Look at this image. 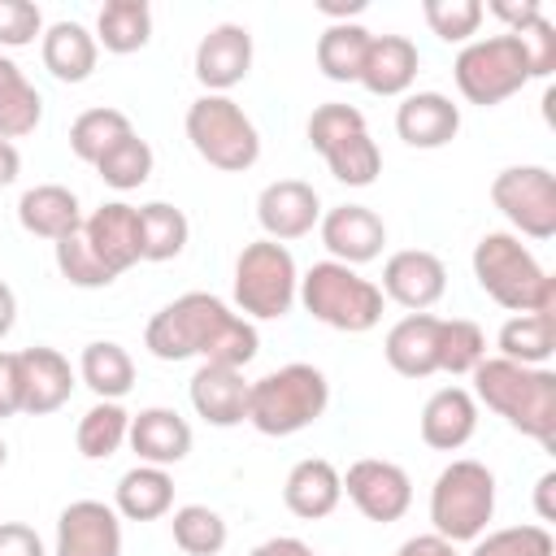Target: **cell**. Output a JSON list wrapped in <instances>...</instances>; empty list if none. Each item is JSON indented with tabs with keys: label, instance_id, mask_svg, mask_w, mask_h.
<instances>
[{
	"label": "cell",
	"instance_id": "obj_21",
	"mask_svg": "<svg viewBox=\"0 0 556 556\" xmlns=\"http://www.w3.org/2000/svg\"><path fill=\"white\" fill-rule=\"evenodd\" d=\"M439 326H443V317H434V313H408V317H400L387 330V339H382L387 365L395 374H404V378H430V374H439Z\"/></svg>",
	"mask_w": 556,
	"mask_h": 556
},
{
	"label": "cell",
	"instance_id": "obj_55",
	"mask_svg": "<svg viewBox=\"0 0 556 556\" xmlns=\"http://www.w3.org/2000/svg\"><path fill=\"white\" fill-rule=\"evenodd\" d=\"M4 460H9V447H4V439H0V469H4Z\"/></svg>",
	"mask_w": 556,
	"mask_h": 556
},
{
	"label": "cell",
	"instance_id": "obj_35",
	"mask_svg": "<svg viewBox=\"0 0 556 556\" xmlns=\"http://www.w3.org/2000/svg\"><path fill=\"white\" fill-rule=\"evenodd\" d=\"M187 213L165 204V200H152V204H139V256L143 261H174L182 248H187Z\"/></svg>",
	"mask_w": 556,
	"mask_h": 556
},
{
	"label": "cell",
	"instance_id": "obj_24",
	"mask_svg": "<svg viewBox=\"0 0 556 556\" xmlns=\"http://www.w3.org/2000/svg\"><path fill=\"white\" fill-rule=\"evenodd\" d=\"M343 500V478L326 456H304L291 465L287 482H282V504L300 517V521H321L339 508Z\"/></svg>",
	"mask_w": 556,
	"mask_h": 556
},
{
	"label": "cell",
	"instance_id": "obj_45",
	"mask_svg": "<svg viewBox=\"0 0 556 556\" xmlns=\"http://www.w3.org/2000/svg\"><path fill=\"white\" fill-rule=\"evenodd\" d=\"M508 35H517V39H521V48H526V56H530L534 78H547V74L556 70V26H552L543 13H539V17H530L526 26L508 30Z\"/></svg>",
	"mask_w": 556,
	"mask_h": 556
},
{
	"label": "cell",
	"instance_id": "obj_32",
	"mask_svg": "<svg viewBox=\"0 0 556 556\" xmlns=\"http://www.w3.org/2000/svg\"><path fill=\"white\" fill-rule=\"evenodd\" d=\"M369 30L361 22H334L317 35V70L330 78V83H356L361 78V65H365V52H369Z\"/></svg>",
	"mask_w": 556,
	"mask_h": 556
},
{
	"label": "cell",
	"instance_id": "obj_23",
	"mask_svg": "<svg viewBox=\"0 0 556 556\" xmlns=\"http://www.w3.org/2000/svg\"><path fill=\"white\" fill-rule=\"evenodd\" d=\"M191 408L208 426H217V430H230V426L248 421V382H243V369L200 365L191 374Z\"/></svg>",
	"mask_w": 556,
	"mask_h": 556
},
{
	"label": "cell",
	"instance_id": "obj_12",
	"mask_svg": "<svg viewBox=\"0 0 556 556\" xmlns=\"http://www.w3.org/2000/svg\"><path fill=\"white\" fill-rule=\"evenodd\" d=\"M343 478V491L348 500L361 508V517L378 521V526H391L408 513L413 504V478L395 465V460H378V456H365V460H352Z\"/></svg>",
	"mask_w": 556,
	"mask_h": 556
},
{
	"label": "cell",
	"instance_id": "obj_54",
	"mask_svg": "<svg viewBox=\"0 0 556 556\" xmlns=\"http://www.w3.org/2000/svg\"><path fill=\"white\" fill-rule=\"evenodd\" d=\"M13 321H17V295L9 282H0V339L13 330Z\"/></svg>",
	"mask_w": 556,
	"mask_h": 556
},
{
	"label": "cell",
	"instance_id": "obj_16",
	"mask_svg": "<svg viewBox=\"0 0 556 556\" xmlns=\"http://www.w3.org/2000/svg\"><path fill=\"white\" fill-rule=\"evenodd\" d=\"M56 556H122V517L113 504L74 500L56 517Z\"/></svg>",
	"mask_w": 556,
	"mask_h": 556
},
{
	"label": "cell",
	"instance_id": "obj_28",
	"mask_svg": "<svg viewBox=\"0 0 556 556\" xmlns=\"http://www.w3.org/2000/svg\"><path fill=\"white\" fill-rule=\"evenodd\" d=\"M39 56L56 83H87L96 70L100 43L83 22H52L39 39Z\"/></svg>",
	"mask_w": 556,
	"mask_h": 556
},
{
	"label": "cell",
	"instance_id": "obj_25",
	"mask_svg": "<svg viewBox=\"0 0 556 556\" xmlns=\"http://www.w3.org/2000/svg\"><path fill=\"white\" fill-rule=\"evenodd\" d=\"M417 65H421V52L408 35H374L356 83L369 96H408V87L417 78Z\"/></svg>",
	"mask_w": 556,
	"mask_h": 556
},
{
	"label": "cell",
	"instance_id": "obj_27",
	"mask_svg": "<svg viewBox=\"0 0 556 556\" xmlns=\"http://www.w3.org/2000/svg\"><path fill=\"white\" fill-rule=\"evenodd\" d=\"M17 222L26 235L35 239H65L83 226V208H78V195L61 182H39L30 191H22L17 200Z\"/></svg>",
	"mask_w": 556,
	"mask_h": 556
},
{
	"label": "cell",
	"instance_id": "obj_51",
	"mask_svg": "<svg viewBox=\"0 0 556 556\" xmlns=\"http://www.w3.org/2000/svg\"><path fill=\"white\" fill-rule=\"evenodd\" d=\"M552 491H556V473L547 469V473L534 482V508H539V521H556V504H552Z\"/></svg>",
	"mask_w": 556,
	"mask_h": 556
},
{
	"label": "cell",
	"instance_id": "obj_22",
	"mask_svg": "<svg viewBox=\"0 0 556 556\" xmlns=\"http://www.w3.org/2000/svg\"><path fill=\"white\" fill-rule=\"evenodd\" d=\"M126 443L135 447L139 465H161V469H169V465L187 460V452H191V426H187V417H178L174 408L152 404V408H139V413L130 417Z\"/></svg>",
	"mask_w": 556,
	"mask_h": 556
},
{
	"label": "cell",
	"instance_id": "obj_48",
	"mask_svg": "<svg viewBox=\"0 0 556 556\" xmlns=\"http://www.w3.org/2000/svg\"><path fill=\"white\" fill-rule=\"evenodd\" d=\"M482 13H491V17H500V22H508V30H517V26H526L530 17H539L543 9H539V0H491V4H482Z\"/></svg>",
	"mask_w": 556,
	"mask_h": 556
},
{
	"label": "cell",
	"instance_id": "obj_8",
	"mask_svg": "<svg viewBox=\"0 0 556 556\" xmlns=\"http://www.w3.org/2000/svg\"><path fill=\"white\" fill-rule=\"evenodd\" d=\"M456 87L469 104L478 109H491V104H504L508 96H517L534 70H530V56L521 48L517 35H486V39H469L460 52H456Z\"/></svg>",
	"mask_w": 556,
	"mask_h": 556
},
{
	"label": "cell",
	"instance_id": "obj_40",
	"mask_svg": "<svg viewBox=\"0 0 556 556\" xmlns=\"http://www.w3.org/2000/svg\"><path fill=\"white\" fill-rule=\"evenodd\" d=\"M96 174L113 187V191H135L152 178V148L148 139H139L135 130L126 139H117L100 161H96Z\"/></svg>",
	"mask_w": 556,
	"mask_h": 556
},
{
	"label": "cell",
	"instance_id": "obj_17",
	"mask_svg": "<svg viewBox=\"0 0 556 556\" xmlns=\"http://www.w3.org/2000/svg\"><path fill=\"white\" fill-rule=\"evenodd\" d=\"M317 230H321L330 261L352 265V269L382 256V243H387V226L369 204H339V208L321 213Z\"/></svg>",
	"mask_w": 556,
	"mask_h": 556
},
{
	"label": "cell",
	"instance_id": "obj_52",
	"mask_svg": "<svg viewBox=\"0 0 556 556\" xmlns=\"http://www.w3.org/2000/svg\"><path fill=\"white\" fill-rule=\"evenodd\" d=\"M317 13H326L330 26H334V22H348V17L365 13V0H317Z\"/></svg>",
	"mask_w": 556,
	"mask_h": 556
},
{
	"label": "cell",
	"instance_id": "obj_37",
	"mask_svg": "<svg viewBox=\"0 0 556 556\" xmlns=\"http://www.w3.org/2000/svg\"><path fill=\"white\" fill-rule=\"evenodd\" d=\"M135 126H130V117L122 113V109H87V113H78L74 117V126H70V148H74V156L78 161H87V165H96L117 139H126Z\"/></svg>",
	"mask_w": 556,
	"mask_h": 556
},
{
	"label": "cell",
	"instance_id": "obj_2",
	"mask_svg": "<svg viewBox=\"0 0 556 556\" xmlns=\"http://www.w3.org/2000/svg\"><path fill=\"white\" fill-rule=\"evenodd\" d=\"M478 404H486L495 417H504L526 439L556 447V374L547 365H517L504 356H486L473 369Z\"/></svg>",
	"mask_w": 556,
	"mask_h": 556
},
{
	"label": "cell",
	"instance_id": "obj_6",
	"mask_svg": "<svg viewBox=\"0 0 556 556\" xmlns=\"http://www.w3.org/2000/svg\"><path fill=\"white\" fill-rule=\"evenodd\" d=\"M495 517V473L482 460H452L430 486V521L447 543H473Z\"/></svg>",
	"mask_w": 556,
	"mask_h": 556
},
{
	"label": "cell",
	"instance_id": "obj_29",
	"mask_svg": "<svg viewBox=\"0 0 556 556\" xmlns=\"http://www.w3.org/2000/svg\"><path fill=\"white\" fill-rule=\"evenodd\" d=\"M113 508L126 521H156L174 508V478L161 465H135L117 478Z\"/></svg>",
	"mask_w": 556,
	"mask_h": 556
},
{
	"label": "cell",
	"instance_id": "obj_34",
	"mask_svg": "<svg viewBox=\"0 0 556 556\" xmlns=\"http://www.w3.org/2000/svg\"><path fill=\"white\" fill-rule=\"evenodd\" d=\"M78 378L96 391V400H122L135 387V361H130V352L122 343L96 339L78 356Z\"/></svg>",
	"mask_w": 556,
	"mask_h": 556
},
{
	"label": "cell",
	"instance_id": "obj_44",
	"mask_svg": "<svg viewBox=\"0 0 556 556\" xmlns=\"http://www.w3.org/2000/svg\"><path fill=\"white\" fill-rule=\"evenodd\" d=\"M43 39V13L30 0H0V48H26Z\"/></svg>",
	"mask_w": 556,
	"mask_h": 556
},
{
	"label": "cell",
	"instance_id": "obj_10",
	"mask_svg": "<svg viewBox=\"0 0 556 556\" xmlns=\"http://www.w3.org/2000/svg\"><path fill=\"white\" fill-rule=\"evenodd\" d=\"M308 143L326 156L330 174L348 187H369L382 174V152L369 139L365 113L356 104H317L308 117Z\"/></svg>",
	"mask_w": 556,
	"mask_h": 556
},
{
	"label": "cell",
	"instance_id": "obj_13",
	"mask_svg": "<svg viewBox=\"0 0 556 556\" xmlns=\"http://www.w3.org/2000/svg\"><path fill=\"white\" fill-rule=\"evenodd\" d=\"M378 291H382V300H395L408 313H426L447 291V265L426 248L391 252L387 265H382V287Z\"/></svg>",
	"mask_w": 556,
	"mask_h": 556
},
{
	"label": "cell",
	"instance_id": "obj_49",
	"mask_svg": "<svg viewBox=\"0 0 556 556\" xmlns=\"http://www.w3.org/2000/svg\"><path fill=\"white\" fill-rule=\"evenodd\" d=\"M395 556H456V543H447V539H439V534L430 530V534L404 539V543L395 547Z\"/></svg>",
	"mask_w": 556,
	"mask_h": 556
},
{
	"label": "cell",
	"instance_id": "obj_30",
	"mask_svg": "<svg viewBox=\"0 0 556 556\" xmlns=\"http://www.w3.org/2000/svg\"><path fill=\"white\" fill-rule=\"evenodd\" d=\"M152 39V4L148 0H109L96 13V43L104 52L130 56L139 48H148Z\"/></svg>",
	"mask_w": 556,
	"mask_h": 556
},
{
	"label": "cell",
	"instance_id": "obj_20",
	"mask_svg": "<svg viewBox=\"0 0 556 556\" xmlns=\"http://www.w3.org/2000/svg\"><path fill=\"white\" fill-rule=\"evenodd\" d=\"M460 130V104H452L443 91H408L395 109V135L408 148H443Z\"/></svg>",
	"mask_w": 556,
	"mask_h": 556
},
{
	"label": "cell",
	"instance_id": "obj_4",
	"mask_svg": "<svg viewBox=\"0 0 556 556\" xmlns=\"http://www.w3.org/2000/svg\"><path fill=\"white\" fill-rule=\"evenodd\" d=\"M326 404H330V382L317 365L304 361H291L248 382V421L269 439H287L313 426L326 413Z\"/></svg>",
	"mask_w": 556,
	"mask_h": 556
},
{
	"label": "cell",
	"instance_id": "obj_39",
	"mask_svg": "<svg viewBox=\"0 0 556 556\" xmlns=\"http://www.w3.org/2000/svg\"><path fill=\"white\" fill-rule=\"evenodd\" d=\"M486 361V334L469 317H443L439 326V374H473Z\"/></svg>",
	"mask_w": 556,
	"mask_h": 556
},
{
	"label": "cell",
	"instance_id": "obj_53",
	"mask_svg": "<svg viewBox=\"0 0 556 556\" xmlns=\"http://www.w3.org/2000/svg\"><path fill=\"white\" fill-rule=\"evenodd\" d=\"M17 174H22V152L9 139H0V187H9Z\"/></svg>",
	"mask_w": 556,
	"mask_h": 556
},
{
	"label": "cell",
	"instance_id": "obj_19",
	"mask_svg": "<svg viewBox=\"0 0 556 556\" xmlns=\"http://www.w3.org/2000/svg\"><path fill=\"white\" fill-rule=\"evenodd\" d=\"M17 374H22V413L30 417H48L74 395V369L56 348H22Z\"/></svg>",
	"mask_w": 556,
	"mask_h": 556
},
{
	"label": "cell",
	"instance_id": "obj_15",
	"mask_svg": "<svg viewBox=\"0 0 556 556\" xmlns=\"http://www.w3.org/2000/svg\"><path fill=\"white\" fill-rule=\"evenodd\" d=\"M256 222H261L265 239L291 243V239L313 235V226L321 222V200L300 178H274L256 195Z\"/></svg>",
	"mask_w": 556,
	"mask_h": 556
},
{
	"label": "cell",
	"instance_id": "obj_42",
	"mask_svg": "<svg viewBox=\"0 0 556 556\" xmlns=\"http://www.w3.org/2000/svg\"><path fill=\"white\" fill-rule=\"evenodd\" d=\"M469 556H556V539L547 526H504L478 534Z\"/></svg>",
	"mask_w": 556,
	"mask_h": 556
},
{
	"label": "cell",
	"instance_id": "obj_3",
	"mask_svg": "<svg viewBox=\"0 0 556 556\" xmlns=\"http://www.w3.org/2000/svg\"><path fill=\"white\" fill-rule=\"evenodd\" d=\"M473 278L508 313H556V278L513 230H486L473 243Z\"/></svg>",
	"mask_w": 556,
	"mask_h": 556
},
{
	"label": "cell",
	"instance_id": "obj_38",
	"mask_svg": "<svg viewBox=\"0 0 556 556\" xmlns=\"http://www.w3.org/2000/svg\"><path fill=\"white\" fill-rule=\"evenodd\" d=\"M169 530H174V543L187 556H217L226 547V521L208 504H182V508H174Z\"/></svg>",
	"mask_w": 556,
	"mask_h": 556
},
{
	"label": "cell",
	"instance_id": "obj_47",
	"mask_svg": "<svg viewBox=\"0 0 556 556\" xmlns=\"http://www.w3.org/2000/svg\"><path fill=\"white\" fill-rule=\"evenodd\" d=\"M0 556H43V539L22 521H0Z\"/></svg>",
	"mask_w": 556,
	"mask_h": 556
},
{
	"label": "cell",
	"instance_id": "obj_7",
	"mask_svg": "<svg viewBox=\"0 0 556 556\" xmlns=\"http://www.w3.org/2000/svg\"><path fill=\"white\" fill-rule=\"evenodd\" d=\"M300 291V269L287 243L256 239L235 261V308L248 321H274L287 317Z\"/></svg>",
	"mask_w": 556,
	"mask_h": 556
},
{
	"label": "cell",
	"instance_id": "obj_36",
	"mask_svg": "<svg viewBox=\"0 0 556 556\" xmlns=\"http://www.w3.org/2000/svg\"><path fill=\"white\" fill-rule=\"evenodd\" d=\"M130 434V413L122 408V400H96L74 430V443L87 460H109Z\"/></svg>",
	"mask_w": 556,
	"mask_h": 556
},
{
	"label": "cell",
	"instance_id": "obj_11",
	"mask_svg": "<svg viewBox=\"0 0 556 556\" xmlns=\"http://www.w3.org/2000/svg\"><path fill=\"white\" fill-rule=\"evenodd\" d=\"M491 204L508 217L517 239L556 235V178L547 165H508L491 178Z\"/></svg>",
	"mask_w": 556,
	"mask_h": 556
},
{
	"label": "cell",
	"instance_id": "obj_14",
	"mask_svg": "<svg viewBox=\"0 0 556 556\" xmlns=\"http://www.w3.org/2000/svg\"><path fill=\"white\" fill-rule=\"evenodd\" d=\"M204 96H226L230 87H239L252 70V35L239 22H217L200 43H195V61H191Z\"/></svg>",
	"mask_w": 556,
	"mask_h": 556
},
{
	"label": "cell",
	"instance_id": "obj_33",
	"mask_svg": "<svg viewBox=\"0 0 556 556\" xmlns=\"http://www.w3.org/2000/svg\"><path fill=\"white\" fill-rule=\"evenodd\" d=\"M556 352V313H513L500 326V356L517 365H547Z\"/></svg>",
	"mask_w": 556,
	"mask_h": 556
},
{
	"label": "cell",
	"instance_id": "obj_31",
	"mask_svg": "<svg viewBox=\"0 0 556 556\" xmlns=\"http://www.w3.org/2000/svg\"><path fill=\"white\" fill-rule=\"evenodd\" d=\"M39 122H43V96L22 74V65L0 52V139L13 143L22 135H30Z\"/></svg>",
	"mask_w": 556,
	"mask_h": 556
},
{
	"label": "cell",
	"instance_id": "obj_46",
	"mask_svg": "<svg viewBox=\"0 0 556 556\" xmlns=\"http://www.w3.org/2000/svg\"><path fill=\"white\" fill-rule=\"evenodd\" d=\"M22 413V374H17V352H0V421Z\"/></svg>",
	"mask_w": 556,
	"mask_h": 556
},
{
	"label": "cell",
	"instance_id": "obj_9",
	"mask_svg": "<svg viewBox=\"0 0 556 556\" xmlns=\"http://www.w3.org/2000/svg\"><path fill=\"white\" fill-rule=\"evenodd\" d=\"M187 139L200 152V161H208L213 169H226V174H243L261 156V135H256L252 117L230 96H200V100H191V109H187Z\"/></svg>",
	"mask_w": 556,
	"mask_h": 556
},
{
	"label": "cell",
	"instance_id": "obj_41",
	"mask_svg": "<svg viewBox=\"0 0 556 556\" xmlns=\"http://www.w3.org/2000/svg\"><path fill=\"white\" fill-rule=\"evenodd\" d=\"M52 248H56V269H61V278H65L70 287L96 291V287H109V282H113V274L104 269V261H100V256L91 252V243H87L83 226H78L74 235L56 239Z\"/></svg>",
	"mask_w": 556,
	"mask_h": 556
},
{
	"label": "cell",
	"instance_id": "obj_50",
	"mask_svg": "<svg viewBox=\"0 0 556 556\" xmlns=\"http://www.w3.org/2000/svg\"><path fill=\"white\" fill-rule=\"evenodd\" d=\"M252 556H321V552H313L304 539L278 534V539H265V543H256V547H252Z\"/></svg>",
	"mask_w": 556,
	"mask_h": 556
},
{
	"label": "cell",
	"instance_id": "obj_5",
	"mask_svg": "<svg viewBox=\"0 0 556 556\" xmlns=\"http://www.w3.org/2000/svg\"><path fill=\"white\" fill-rule=\"evenodd\" d=\"M295 300L304 304V313L330 330H343V334H365L382 321V291L378 282L361 278L352 265H339V261H317L308 265V274L300 278V291Z\"/></svg>",
	"mask_w": 556,
	"mask_h": 556
},
{
	"label": "cell",
	"instance_id": "obj_43",
	"mask_svg": "<svg viewBox=\"0 0 556 556\" xmlns=\"http://www.w3.org/2000/svg\"><path fill=\"white\" fill-rule=\"evenodd\" d=\"M430 30L443 39V43H469L482 26V4L478 0H426L421 4Z\"/></svg>",
	"mask_w": 556,
	"mask_h": 556
},
{
	"label": "cell",
	"instance_id": "obj_1",
	"mask_svg": "<svg viewBox=\"0 0 556 556\" xmlns=\"http://www.w3.org/2000/svg\"><path fill=\"white\" fill-rule=\"evenodd\" d=\"M143 348L156 361H191V356H200V365L243 369L256 356L261 339H256V326L248 317H239L222 295L187 291V295L169 300L148 321Z\"/></svg>",
	"mask_w": 556,
	"mask_h": 556
},
{
	"label": "cell",
	"instance_id": "obj_26",
	"mask_svg": "<svg viewBox=\"0 0 556 556\" xmlns=\"http://www.w3.org/2000/svg\"><path fill=\"white\" fill-rule=\"evenodd\" d=\"M478 430V400L465 387H439L421 408V443L434 452H456Z\"/></svg>",
	"mask_w": 556,
	"mask_h": 556
},
{
	"label": "cell",
	"instance_id": "obj_18",
	"mask_svg": "<svg viewBox=\"0 0 556 556\" xmlns=\"http://www.w3.org/2000/svg\"><path fill=\"white\" fill-rule=\"evenodd\" d=\"M83 235L113 278L143 261L139 256V208L126 200H109L91 217H83Z\"/></svg>",
	"mask_w": 556,
	"mask_h": 556
}]
</instances>
